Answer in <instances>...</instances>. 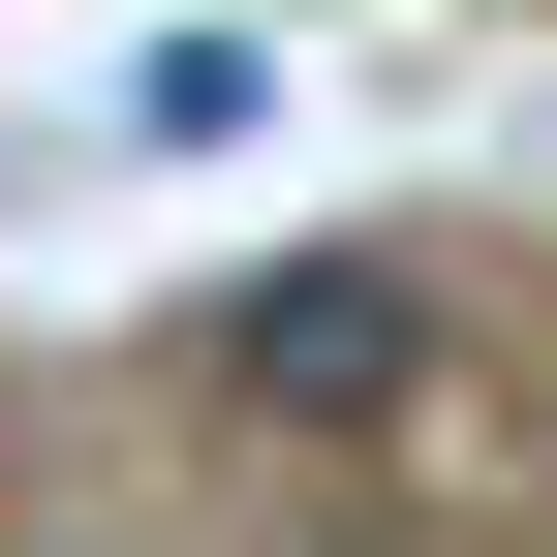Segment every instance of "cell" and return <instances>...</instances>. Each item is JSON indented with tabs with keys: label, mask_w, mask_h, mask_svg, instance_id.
<instances>
[{
	"label": "cell",
	"mask_w": 557,
	"mask_h": 557,
	"mask_svg": "<svg viewBox=\"0 0 557 557\" xmlns=\"http://www.w3.org/2000/svg\"><path fill=\"white\" fill-rule=\"evenodd\" d=\"M218 372L278 403V434H403V403L465 372V278L434 248H278L248 310H218Z\"/></svg>",
	"instance_id": "1"
},
{
	"label": "cell",
	"mask_w": 557,
	"mask_h": 557,
	"mask_svg": "<svg viewBox=\"0 0 557 557\" xmlns=\"http://www.w3.org/2000/svg\"><path fill=\"white\" fill-rule=\"evenodd\" d=\"M527 32H557V0H527Z\"/></svg>",
	"instance_id": "2"
}]
</instances>
